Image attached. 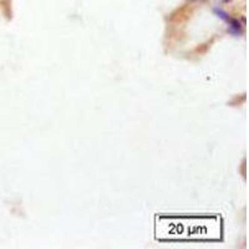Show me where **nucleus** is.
Returning <instances> with one entry per match:
<instances>
[{
	"label": "nucleus",
	"instance_id": "1",
	"mask_svg": "<svg viewBox=\"0 0 249 249\" xmlns=\"http://www.w3.org/2000/svg\"><path fill=\"white\" fill-rule=\"evenodd\" d=\"M228 24H229V29L230 31L233 32V34L238 35L239 32H240V22L236 19H229L228 20Z\"/></svg>",
	"mask_w": 249,
	"mask_h": 249
},
{
	"label": "nucleus",
	"instance_id": "2",
	"mask_svg": "<svg viewBox=\"0 0 249 249\" xmlns=\"http://www.w3.org/2000/svg\"><path fill=\"white\" fill-rule=\"evenodd\" d=\"M214 13L217 14V16H219V18H220L222 20L227 21V22H228V20L230 19V18H229V15H228L226 11H223L222 9H219V8H214Z\"/></svg>",
	"mask_w": 249,
	"mask_h": 249
}]
</instances>
